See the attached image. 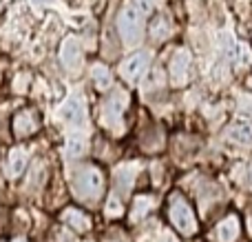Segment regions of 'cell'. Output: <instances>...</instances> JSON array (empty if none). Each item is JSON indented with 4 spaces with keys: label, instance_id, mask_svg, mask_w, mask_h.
<instances>
[{
    "label": "cell",
    "instance_id": "obj_1",
    "mask_svg": "<svg viewBox=\"0 0 252 242\" xmlns=\"http://www.w3.org/2000/svg\"><path fill=\"white\" fill-rule=\"evenodd\" d=\"M155 4H157V0H130L128 4H124L120 9L115 27H118V34L124 40L126 47H135V44L142 42L146 18Z\"/></svg>",
    "mask_w": 252,
    "mask_h": 242
},
{
    "label": "cell",
    "instance_id": "obj_2",
    "mask_svg": "<svg viewBox=\"0 0 252 242\" xmlns=\"http://www.w3.org/2000/svg\"><path fill=\"white\" fill-rule=\"evenodd\" d=\"M128 102L130 98L124 89H113L100 102V122L113 136H122L124 133V114L128 109Z\"/></svg>",
    "mask_w": 252,
    "mask_h": 242
},
{
    "label": "cell",
    "instance_id": "obj_3",
    "mask_svg": "<svg viewBox=\"0 0 252 242\" xmlns=\"http://www.w3.org/2000/svg\"><path fill=\"white\" fill-rule=\"evenodd\" d=\"M73 194L84 202H95L104 194V171L97 164H82L73 173Z\"/></svg>",
    "mask_w": 252,
    "mask_h": 242
},
{
    "label": "cell",
    "instance_id": "obj_4",
    "mask_svg": "<svg viewBox=\"0 0 252 242\" xmlns=\"http://www.w3.org/2000/svg\"><path fill=\"white\" fill-rule=\"evenodd\" d=\"M168 218L173 222V227L179 231L182 236H192L197 231V218L192 207L186 202V198L179 194L170 196L168 202Z\"/></svg>",
    "mask_w": 252,
    "mask_h": 242
},
{
    "label": "cell",
    "instance_id": "obj_5",
    "mask_svg": "<svg viewBox=\"0 0 252 242\" xmlns=\"http://www.w3.org/2000/svg\"><path fill=\"white\" fill-rule=\"evenodd\" d=\"M60 62L62 69L69 76H80L84 69V47L80 42V38L69 36L60 47Z\"/></svg>",
    "mask_w": 252,
    "mask_h": 242
},
{
    "label": "cell",
    "instance_id": "obj_6",
    "mask_svg": "<svg viewBox=\"0 0 252 242\" xmlns=\"http://www.w3.org/2000/svg\"><path fill=\"white\" fill-rule=\"evenodd\" d=\"M42 127V120H40V114L31 107L27 109H20L16 116L11 118V133L18 138V140H25V138H31L40 131Z\"/></svg>",
    "mask_w": 252,
    "mask_h": 242
},
{
    "label": "cell",
    "instance_id": "obj_7",
    "mask_svg": "<svg viewBox=\"0 0 252 242\" xmlns=\"http://www.w3.org/2000/svg\"><path fill=\"white\" fill-rule=\"evenodd\" d=\"M151 67V53L148 51H137L133 56H128L120 67V74L126 82H137V80L144 78V74Z\"/></svg>",
    "mask_w": 252,
    "mask_h": 242
},
{
    "label": "cell",
    "instance_id": "obj_8",
    "mask_svg": "<svg viewBox=\"0 0 252 242\" xmlns=\"http://www.w3.org/2000/svg\"><path fill=\"white\" fill-rule=\"evenodd\" d=\"M137 171L139 167L135 162H128V164H122V167L115 171V185H113V198L122 200L126 194L130 191V187H133L135 178H137Z\"/></svg>",
    "mask_w": 252,
    "mask_h": 242
},
{
    "label": "cell",
    "instance_id": "obj_9",
    "mask_svg": "<svg viewBox=\"0 0 252 242\" xmlns=\"http://www.w3.org/2000/svg\"><path fill=\"white\" fill-rule=\"evenodd\" d=\"M60 114H62V118H64V122L75 129L84 127V122H87V105H84V100L78 96L69 98V100L62 105Z\"/></svg>",
    "mask_w": 252,
    "mask_h": 242
},
{
    "label": "cell",
    "instance_id": "obj_10",
    "mask_svg": "<svg viewBox=\"0 0 252 242\" xmlns=\"http://www.w3.org/2000/svg\"><path fill=\"white\" fill-rule=\"evenodd\" d=\"M168 69H170V80H173V84L182 87L188 80V74H190V53H188L186 49H179L173 56V60H170Z\"/></svg>",
    "mask_w": 252,
    "mask_h": 242
},
{
    "label": "cell",
    "instance_id": "obj_11",
    "mask_svg": "<svg viewBox=\"0 0 252 242\" xmlns=\"http://www.w3.org/2000/svg\"><path fill=\"white\" fill-rule=\"evenodd\" d=\"M60 220L64 222V225L73 227L75 231H89V229H91V218H89L87 213H84L82 209H78V207H66V209H62Z\"/></svg>",
    "mask_w": 252,
    "mask_h": 242
},
{
    "label": "cell",
    "instance_id": "obj_12",
    "mask_svg": "<svg viewBox=\"0 0 252 242\" xmlns=\"http://www.w3.org/2000/svg\"><path fill=\"white\" fill-rule=\"evenodd\" d=\"M239 238V220L237 216H228L226 220H221L215 229V240L217 242H237Z\"/></svg>",
    "mask_w": 252,
    "mask_h": 242
},
{
    "label": "cell",
    "instance_id": "obj_13",
    "mask_svg": "<svg viewBox=\"0 0 252 242\" xmlns=\"http://www.w3.org/2000/svg\"><path fill=\"white\" fill-rule=\"evenodd\" d=\"M27 162H29V151L20 149V147H16V149L9 151L7 156V173L9 178H18L22 171H25Z\"/></svg>",
    "mask_w": 252,
    "mask_h": 242
},
{
    "label": "cell",
    "instance_id": "obj_14",
    "mask_svg": "<svg viewBox=\"0 0 252 242\" xmlns=\"http://www.w3.org/2000/svg\"><path fill=\"white\" fill-rule=\"evenodd\" d=\"M84 151H87V138H84V136H80V133H73V136L66 138V142H64L66 158L78 160V158H82V156H84Z\"/></svg>",
    "mask_w": 252,
    "mask_h": 242
},
{
    "label": "cell",
    "instance_id": "obj_15",
    "mask_svg": "<svg viewBox=\"0 0 252 242\" xmlns=\"http://www.w3.org/2000/svg\"><path fill=\"white\" fill-rule=\"evenodd\" d=\"M151 38L155 40V42H164L166 38L170 36V31H173V27H170V22H168V18L166 16H157L155 20L151 22Z\"/></svg>",
    "mask_w": 252,
    "mask_h": 242
},
{
    "label": "cell",
    "instance_id": "obj_16",
    "mask_svg": "<svg viewBox=\"0 0 252 242\" xmlns=\"http://www.w3.org/2000/svg\"><path fill=\"white\" fill-rule=\"evenodd\" d=\"M153 198L151 196H137L133 200V207H130V220H142L144 216H148V211L153 209Z\"/></svg>",
    "mask_w": 252,
    "mask_h": 242
},
{
    "label": "cell",
    "instance_id": "obj_17",
    "mask_svg": "<svg viewBox=\"0 0 252 242\" xmlns=\"http://www.w3.org/2000/svg\"><path fill=\"white\" fill-rule=\"evenodd\" d=\"M91 76H93V82H95V87L100 89V91L109 89L111 82H113V76H111L109 67H104V65H93Z\"/></svg>",
    "mask_w": 252,
    "mask_h": 242
},
{
    "label": "cell",
    "instance_id": "obj_18",
    "mask_svg": "<svg viewBox=\"0 0 252 242\" xmlns=\"http://www.w3.org/2000/svg\"><path fill=\"white\" fill-rule=\"evenodd\" d=\"M228 138H230L232 142H237V145L248 147V145H252V127H248V124H235V127L228 131Z\"/></svg>",
    "mask_w": 252,
    "mask_h": 242
},
{
    "label": "cell",
    "instance_id": "obj_19",
    "mask_svg": "<svg viewBox=\"0 0 252 242\" xmlns=\"http://www.w3.org/2000/svg\"><path fill=\"white\" fill-rule=\"evenodd\" d=\"M106 242H124V240H122V238H109Z\"/></svg>",
    "mask_w": 252,
    "mask_h": 242
},
{
    "label": "cell",
    "instance_id": "obj_20",
    "mask_svg": "<svg viewBox=\"0 0 252 242\" xmlns=\"http://www.w3.org/2000/svg\"><path fill=\"white\" fill-rule=\"evenodd\" d=\"M248 229H250V234H252V216L248 218Z\"/></svg>",
    "mask_w": 252,
    "mask_h": 242
},
{
    "label": "cell",
    "instance_id": "obj_21",
    "mask_svg": "<svg viewBox=\"0 0 252 242\" xmlns=\"http://www.w3.org/2000/svg\"><path fill=\"white\" fill-rule=\"evenodd\" d=\"M18 242H22V240H18Z\"/></svg>",
    "mask_w": 252,
    "mask_h": 242
}]
</instances>
